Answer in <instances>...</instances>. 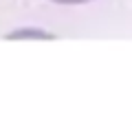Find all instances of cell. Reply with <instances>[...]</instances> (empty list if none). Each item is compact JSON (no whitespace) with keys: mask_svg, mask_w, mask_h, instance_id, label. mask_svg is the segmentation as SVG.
<instances>
[{"mask_svg":"<svg viewBox=\"0 0 132 130\" xmlns=\"http://www.w3.org/2000/svg\"><path fill=\"white\" fill-rule=\"evenodd\" d=\"M53 2H62V5H79V2H88V0H53Z\"/></svg>","mask_w":132,"mask_h":130,"instance_id":"cell-1","label":"cell"}]
</instances>
